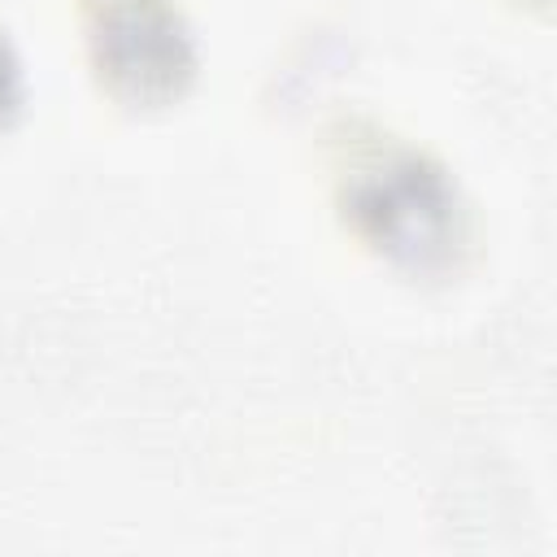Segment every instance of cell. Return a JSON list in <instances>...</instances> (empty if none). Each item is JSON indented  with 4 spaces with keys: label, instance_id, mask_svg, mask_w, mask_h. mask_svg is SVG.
<instances>
[{
    "label": "cell",
    "instance_id": "cell-1",
    "mask_svg": "<svg viewBox=\"0 0 557 557\" xmlns=\"http://www.w3.org/2000/svg\"><path fill=\"white\" fill-rule=\"evenodd\" d=\"M357 174V196L352 209L374 222V235L400 248L426 244L435 231L448 226V196L431 174H418L413 161H383V165H361Z\"/></svg>",
    "mask_w": 557,
    "mask_h": 557
},
{
    "label": "cell",
    "instance_id": "cell-2",
    "mask_svg": "<svg viewBox=\"0 0 557 557\" xmlns=\"http://www.w3.org/2000/svg\"><path fill=\"white\" fill-rule=\"evenodd\" d=\"M13 96H17V74H13V61L4 52V44H0V113L13 109Z\"/></svg>",
    "mask_w": 557,
    "mask_h": 557
}]
</instances>
